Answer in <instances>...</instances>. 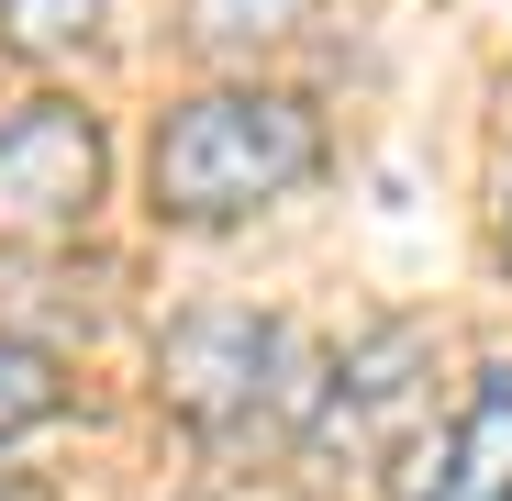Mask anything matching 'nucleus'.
Listing matches in <instances>:
<instances>
[{"label": "nucleus", "mask_w": 512, "mask_h": 501, "mask_svg": "<svg viewBox=\"0 0 512 501\" xmlns=\"http://www.w3.org/2000/svg\"><path fill=\"white\" fill-rule=\"evenodd\" d=\"M323 167V123L312 101L290 90H201L156 123V156H145V190H156V223H245L268 212L279 190H301Z\"/></svg>", "instance_id": "obj_1"}, {"label": "nucleus", "mask_w": 512, "mask_h": 501, "mask_svg": "<svg viewBox=\"0 0 512 501\" xmlns=\"http://www.w3.org/2000/svg\"><path fill=\"white\" fill-rule=\"evenodd\" d=\"M112 145L78 101H34L0 123V245H67L78 223L101 212Z\"/></svg>", "instance_id": "obj_2"}, {"label": "nucleus", "mask_w": 512, "mask_h": 501, "mask_svg": "<svg viewBox=\"0 0 512 501\" xmlns=\"http://www.w3.org/2000/svg\"><path fill=\"white\" fill-rule=\"evenodd\" d=\"M279 357H290V334L268 312H179L167 346H156V379H167V401H179L201 435H245L268 379H279Z\"/></svg>", "instance_id": "obj_3"}, {"label": "nucleus", "mask_w": 512, "mask_h": 501, "mask_svg": "<svg viewBox=\"0 0 512 501\" xmlns=\"http://www.w3.org/2000/svg\"><path fill=\"white\" fill-rule=\"evenodd\" d=\"M412 412H423V323H379L368 346L334 368L312 446H323V457H346V468H379V457L401 446Z\"/></svg>", "instance_id": "obj_4"}, {"label": "nucleus", "mask_w": 512, "mask_h": 501, "mask_svg": "<svg viewBox=\"0 0 512 501\" xmlns=\"http://www.w3.org/2000/svg\"><path fill=\"white\" fill-rule=\"evenodd\" d=\"M401 501H512V357L479 368L468 412H457V435L412 468Z\"/></svg>", "instance_id": "obj_5"}, {"label": "nucleus", "mask_w": 512, "mask_h": 501, "mask_svg": "<svg viewBox=\"0 0 512 501\" xmlns=\"http://www.w3.org/2000/svg\"><path fill=\"white\" fill-rule=\"evenodd\" d=\"M312 0H179V34L201 56H256V45H290Z\"/></svg>", "instance_id": "obj_6"}, {"label": "nucleus", "mask_w": 512, "mask_h": 501, "mask_svg": "<svg viewBox=\"0 0 512 501\" xmlns=\"http://www.w3.org/2000/svg\"><path fill=\"white\" fill-rule=\"evenodd\" d=\"M101 34V0H0V45L12 56H78Z\"/></svg>", "instance_id": "obj_7"}, {"label": "nucleus", "mask_w": 512, "mask_h": 501, "mask_svg": "<svg viewBox=\"0 0 512 501\" xmlns=\"http://www.w3.org/2000/svg\"><path fill=\"white\" fill-rule=\"evenodd\" d=\"M56 401H67L56 357H45V346H23V334H0V446H12V435H34Z\"/></svg>", "instance_id": "obj_8"}, {"label": "nucleus", "mask_w": 512, "mask_h": 501, "mask_svg": "<svg viewBox=\"0 0 512 501\" xmlns=\"http://www.w3.org/2000/svg\"><path fill=\"white\" fill-rule=\"evenodd\" d=\"M0 501H34V490H23V479H12V468H0Z\"/></svg>", "instance_id": "obj_9"}, {"label": "nucleus", "mask_w": 512, "mask_h": 501, "mask_svg": "<svg viewBox=\"0 0 512 501\" xmlns=\"http://www.w3.org/2000/svg\"><path fill=\"white\" fill-rule=\"evenodd\" d=\"M501 245H512V201H501Z\"/></svg>", "instance_id": "obj_10"}]
</instances>
